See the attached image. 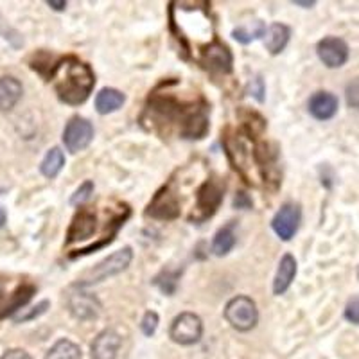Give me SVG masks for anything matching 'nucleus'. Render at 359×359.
Listing matches in <instances>:
<instances>
[{
    "label": "nucleus",
    "mask_w": 359,
    "mask_h": 359,
    "mask_svg": "<svg viewBox=\"0 0 359 359\" xmlns=\"http://www.w3.org/2000/svg\"><path fill=\"white\" fill-rule=\"evenodd\" d=\"M318 57L322 63L329 69H339L347 63L348 60V47L341 38L336 36H327L316 47Z\"/></svg>",
    "instance_id": "obj_9"
},
{
    "label": "nucleus",
    "mask_w": 359,
    "mask_h": 359,
    "mask_svg": "<svg viewBox=\"0 0 359 359\" xmlns=\"http://www.w3.org/2000/svg\"><path fill=\"white\" fill-rule=\"evenodd\" d=\"M293 4L302 6V8H311V6H314V2H313V0H311V2H302V0H294Z\"/></svg>",
    "instance_id": "obj_37"
},
{
    "label": "nucleus",
    "mask_w": 359,
    "mask_h": 359,
    "mask_svg": "<svg viewBox=\"0 0 359 359\" xmlns=\"http://www.w3.org/2000/svg\"><path fill=\"white\" fill-rule=\"evenodd\" d=\"M22 94H24V88L17 78H13V76L0 78V110H13L22 99Z\"/></svg>",
    "instance_id": "obj_16"
},
{
    "label": "nucleus",
    "mask_w": 359,
    "mask_h": 359,
    "mask_svg": "<svg viewBox=\"0 0 359 359\" xmlns=\"http://www.w3.org/2000/svg\"><path fill=\"white\" fill-rule=\"evenodd\" d=\"M178 278L180 271H162L153 282H155V286L158 287L162 293L172 294L176 291V287H178Z\"/></svg>",
    "instance_id": "obj_26"
},
{
    "label": "nucleus",
    "mask_w": 359,
    "mask_h": 359,
    "mask_svg": "<svg viewBox=\"0 0 359 359\" xmlns=\"http://www.w3.org/2000/svg\"><path fill=\"white\" fill-rule=\"evenodd\" d=\"M147 214L156 219H175L180 216V201L175 192L171 191V185H165L162 191L156 192L147 207Z\"/></svg>",
    "instance_id": "obj_10"
},
{
    "label": "nucleus",
    "mask_w": 359,
    "mask_h": 359,
    "mask_svg": "<svg viewBox=\"0 0 359 359\" xmlns=\"http://www.w3.org/2000/svg\"><path fill=\"white\" fill-rule=\"evenodd\" d=\"M208 131V117L205 114L203 108L192 111L184 123V126L180 128V135L185 139H203Z\"/></svg>",
    "instance_id": "obj_18"
},
{
    "label": "nucleus",
    "mask_w": 359,
    "mask_h": 359,
    "mask_svg": "<svg viewBox=\"0 0 359 359\" xmlns=\"http://www.w3.org/2000/svg\"><path fill=\"white\" fill-rule=\"evenodd\" d=\"M294 275H297V261H294V257L291 255V253H286V255L280 259V264H278L277 275H275L273 293L275 294L286 293V291L290 290Z\"/></svg>",
    "instance_id": "obj_17"
},
{
    "label": "nucleus",
    "mask_w": 359,
    "mask_h": 359,
    "mask_svg": "<svg viewBox=\"0 0 359 359\" xmlns=\"http://www.w3.org/2000/svg\"><path fill=\"white\" fill-rule=\"evenodd\" d=\"M47 307H49V300H43V302L38 304L36 307H33V309L29 311V313H20L17 316V322H29V320H34L38 318L40 314H43L45 311H47Z\"/></svg>",
    "instance_id": "obj_29"
},
{
    "label": "nucleus",
    "mask_w": 359,
    "mask_h": 359,
    "mask_svg": "<svg viewBox=\"0 0 359 359\" xmlns=\"http://www.w3.org/2000/svg\"><path fill=\"white\" fill-rule=\"evenodd\" d=\"M0 359H33V358H31L25 351H22V348H11V351L4 352Z\"/></svg>",
    "instance_id": "obj_33"
},
{
    "label": "nucleus",
    "mask_w": 359,
    "mask_h": 359,
    "mask_svg": "<svg viewBox=\"0 0 359 359\" xmlns=\"http://www.w3.org/2000/svg\"><path fill=\"white\" fill-rule=\"evenodd\" d=\"M33 293H34V287L33 286L20 287V290H18L17 293L13 294L11 302H9L8 306L4 307V311L0 313V316H9V314H13V313H15V311L22 309V307H24L25 304H27L29 300H31Z\"/></svg>",
    "instance_id": "obj_25"
},
{
    "label": "nucleus",
    "mask_w": 359,
    "mask_h": 359,
    "mask_svg": "<svg viewBox=\"0 0 359 359\" xmlns=\"http://www.w3.org/2000/svg\"><path fill=\"white\" fill-rule=\"evenodd\" d=\"M121 343V336L115 331H102L92 343V359H115Z\"/></svg>",
    "instance_id": "obj_15"
},
{
    "label": "nucleus",
    "mask_w": 359,
    "mask_h": 359,
    "mask_svg": "<svg viewBox=\"0 0 359 359\" xmlns=\"http://www.w3.org/2000/svg\"><path fill=\"white\" fill-rule=\"evenodd\" d=\"M169 18L171 29L176 34V40L182 43L185 53L191 56L201 57L208 45L216 41L214 38V24L208 15L205 2H171L169 6Z\"/></svg>",
    "instance_id": "obj_1"
},
{
    "label": "nucleus",
    "mask_w": 359,
    "mask_h": 359,
    "mask_svg": "<svg viewBox=\"0 0 359 359\" xmlns=\"http://www.w3.org/2000/svg\"><path fill=\"white\" fill-rule=\"evenodd\" d=\"M92 194H94V184L92 182H85L83 185H79V189L72 194V198H70V203L72 205H83L86 203V201L92 198Z\"/></svg>",
    "instance_id": "obj_27"
},
{
    "label": "nucleus",
    "mask_w": 359,
    "mask_h": 359,
    "mask_svg": "<svg viewBox=\"0 0 359 359\" xmlns=\"http://www.w3.org/2000/svg\"><path fill=\"white\" fill-rule=\"evenodd\" d=\"M69 309L78 320H95L101 311V304L97 298L90 293L76 291L69 297Z\"/></svg>",
    "instance_id": "obj_12"
},
{
    "label": "nucleus",
    "mask_w": 359,
    "mask_h": 359,
    "mask_svg": "<svg viewBox=\"0 0 359 359\" xmlns=\"http://www.w3.org/2000/svg\"><path fill=\"white\" fill-rule=\"evenodd\" d=\"M50 79L54 83L57 97L70 107L83 104L92 94V88L95 85L94 72L86 63L79 62L76 57H65L57 65H54Z\"/></svg>",
    "instance_id": "obj_2"
},
{
    "label": "nucleus",
    "mask_w": 359,
    "mask_h": 359,
    "mask_svg": "<svg viewBox=\"0 0 359 359\" xmlns=\"http://www.w3.org/2000/svg\"><path fill=\"white\" fill-rule=\"evenodd\" d=\"M156 327H158V314L155 311H147L144 314L142 323H140V329H142L144 336H153L156 331Z\"/></svg>",
    "instance_id": "obj_28"
},
{
    "label": "nucleus",
    "mask_w": 359,
    "mask_h": 359,
    "mask_svg": "<svg viewBox=\"0 0 359 359\" xmlns=\"http://www.w3.org/2000/svg\"><path fill=\"white\" fill-rule=\"evenodd\" d=\"M345 318L352 323H359V294L352 297L345 307Z\"/></svg>",
    "instance_id": "obj_30"
},
{
    "label": "nucleus",
    "mask_w": 359,
    "mask_h": 359,
    "mask_svg": "<svg viewBox=\"0 0 359 359\" xmlns=\"http://www.w3.org/2000/svg\"><path fill=\"white\" fill-rule=\"evenodd\" d=\"M290 27L284 24H273L266 33V49L271 54H278L286 49L290 41Z\"/></svg>",
    "instance_id": "obj_20"
},
{
    "label": "nucleus",
    "mask_w": 359,
    "mask_h": 359,
    "mask_svg": "<svg viewBox=\"0 0 359 359\" xmlns=\"http://www.w3.org/2000/svg\"><path fill=\"white\" fill-rule=\"evenodd\" d=\"M203 334V323L194 313H182L176 316L169 329V336L178 345H194Z\"/></svg>",
    "instance_id": "obj_6"
},
{
    "label": "nucleus",
    "mask_w": 359,
    "mask_h": 359,
    "mask_svg": "<svg viewBox=\"0 0 359 359\" xmlns=\"http://www.w3.org/2000/svg\"><path fill=\"white\" fill-rule=\"evenodd\" d=\"M126 95L117 88H102L95 97V110L101 115L114 114L118 108H123Z\"/></svg>",
    "instance_id": "obj_19"
},
{
    "label": "nucleus",
    "mask_w": 359,
    "mask_h": 359,
    "mask_svg": "<svg viewBox=\"0 0 359 359\" xmlns=\"http://www.w3.org/2000/svg\"><path fill=\"white\" fill-rule=\"evenodd\" d=\"M236 223H229L226 226L217 230V233L214 236L212 252L216 253L217 257H223L229 252H232V248L236 246Z\"/></svg>",
    "instance_id": "obj_21"
},
{
    "label": "nucleus",
    "mask_w": 359,
    "mask_h": 359,
    "mask_svg": "<svg viewBox=\"0 0 359 359\" xmlns=\"http://www.w3.org/2000/svg\"><path fill=\"white\" fill-rule=\"evenodd\" d=\"M345 94H347L348 107L359 108V79H354L352 83H348Z\"/></svg>",
    "instance_id": "obj_31"
},
{
    "label": "nucleus",
    "mask_w": 359,
    "mask_h": 359,
    "mask_svg": "<svg viewBox=\"0 0 359 359\" xmlns=\"http://www.w3.org/2000/svg\"><path fill=\"white\" fill-rule=\"evenodd\" d=\"M131 259H133V252H131L130 246H124V248L117 250L115 253H111L110 257H107L104 261L99 262V264L83 278V282H79L78 286H90V284L107 280V278L121 273V271H124V269L130 266Z\"/></svg>",
    "instance_id": "obj_5"
},
{
    "label": "nucleus",
    "mask_w": 359,
    "mask_h": 359,
    "mask_svg": "<svg viewBox=\"0 0 359 359\" xmlns=\"http://www.w3.org/2000/svg\"><path fill=\"white\" fill-rule=\"evenodd\" d=\"M233 207L236 208H252V200L248 198V194L245 192H239L233 200Z\"/></svg>",
    "instance_id": "obj_34"
},
{
    "label": "nucleus",
    "mask_w": 359,
    "mask_h": 359,
    "mask_svg": "<svg viewBox=\"0 0 359 359\" xmlns=\"http://www.w3.org/2000/svg\"><path fill=\"white\" fill-rule=\"evenodd\" d=\"M45 359H81V348L70 339H60L49 348Z\"/></svg>",
    "instance_id": "obj_24"
},
{
    "label": "nucleus",
    "mask_w": 359,
    "mask_h": 359,
    "mask_svg": "<svg viewBox=\"0 0 359 359\" xmlns=\"http://www.w3.org/2000/svg\"><path fill=\"white\" fill-rule=\"evenodd\" d=\"M223 185L216 178L207 180L200 187V191H198L196 205H194V210H192L189 219L192 223H203L208 217H212L217 207L221 205V201H223Z\"/></svg>",
    "instance_id": "obj_3"
},
{
    "label": "nucleus",
    "mask_w": 359,
    "mask_h": 359,
    "mask_svg": "<svg viewBox=\"0 0 359 359\" xmlns=\"http://www.w3.org/2000/svg\"><path fill=\"white\" fill-rule=\"evenodd\" d=\"M47 6L56 9V11H63V9L67 8V2L65 0H60V2H56V0H47Z\"/></svg>",
    "instance_id": "obj_35"
},
{
    "label": "nucleus",
    "mask_w": 359,
    "mask_h": 359,
    "mask_svg": "<svg viewBox=\"0 0 359 359\" xmlns=\"http://www.w3.org/2000/svg\"><path fill=\"white\" fill-rule=\"evenodd\" d=\"M224 318L237 331H252L253 327L257 325L259 320L257 306H255L252 298L236 297L224 307Z\"/></svg>",
    "instance_id": "obj_4"
},
{
    "label": "nucleus",
    "mask_w": 359,
    "mask_h": 359,
    "mask_svg": "<svg viewBox=\"0 0 359 359\" xmlns=\"http://www.w3.org/2000/svg\"><path fill=\"white\" fill-rule=\"evenodd\" d=\"M358 277H359V269H358Z\"/></svg>",
    "instance_id": "obj_39"
},
{
    "label": "nucleus",
    "mask_w": 359,
    "mask_h": 359,
    "mask_svg": "<svg viewBox=\"0 0 359 359\" xmlns=\"http://www.w3.org/2000/svg\"><path fill=\"white\" fill-rule=\"evenodd\" d=\"M338 111V97L331 92H316L309 99V114L318 121H329Z\"/></svg>",
    "instance_id": "obj_14"
},
{
    "label": "nucleus",
    "mask_w": 359,
    "mask_h": 359,
    "mask_svg": "<svg viewBox=\"0 0 359 359\" xmlns=\"http://www.w3.org/2000/svg\"><path fill=\"white\" fill-rule=\"evenodd\" d=\"M6 221H8V214H6L4 208H0V230L4 229Z\"/></svg>",
    "instance_id": "obj_36"
},
{
    "label": "nucleus",
    "mask_w": 359,
    "mask_h": 359,
    "mask_svg": "<svg viewBox=\"0 0 359 359\" xmlns=\"http://www.w3.org/2000/svg\"><path fill=\"white\" fill-rule=\"evenodd\" d=\"M264 34H266V25L262 24L261 20H253V22H248V24L239 25V27L233 29L232 36L236 38L239 43L248 45V43H252L253 40H257V38L264 36Z\"/></svg>",
    "instance_id": "obj_23"
},
{
    "label": "nucleus",
    "mask_w": 359,
    "mask_h": 359,
    "mask_svg": "<svg viewBox=\"0 0 359 359\" xmlns=\"http://www.w3.org/2000/svg\"><path fill=\"white\" fill-rule=\"evenodd\" d=\"M95 214L86 210V208H81L76 216H74L72 223H70L69 233H67V243L72 245L76 241H83V239H88V237L94 236L95 232Z\"/></svg>",
    "instance_id": "obj_13"
},
{
    "label": "nucleus",
    "mask_w": 359,
    "mask_h": 359,
    "mask_svg": "<svg viewBox=\"0 0 359 359\" xmlns=\"http://www.w3.org/2000/svg\"><path fill=\"white\" fill-rule=\"evenodd\" d=\"M65 165V155L60 147H53L47 151V155L43 156L40 163V172L45 176V178H56L60 175V171Z\"/></svg>",
    "instance_id": "obj_22"
},
{
    "label": "nucleus",
    "mask_w": 359,
    "mask_h": 359,
    "mask_svg": "<svg viewBox=\"0 0 359 359\" xmlns=\"http://www.w3.org/2000/svg\"><path fill=\"white\" fill-rule=\"evenodd\" d=\"M2 192H4V189H2V187H0V194H2Z\"/></svg>",
    "instance_id": "obj_38"
},
{
    "label": "nucleus",
    "mask_w": 359,
    "mask_h": 359,
    "mask_svg": "<svg viewBox=\"0 0 359 359\" xmlns=\"http://www.w3.org/2000/svg\"><path fill=\"white\" fill-rule=\"evenodd\" d=\"M200 62L203 63L207 69L217 70V72L221 74L232 72V53H230L226 45H223L217 40L205 49V53L201 54L200 57Z\"/></svg>",
    "instance_id": "obj_11"
},
{
    "label": "nucleus",
    "mask_w": 359,
    "mask_h": 359,
    "mask_svg": "<svg viewBox=\"0 0 359 359\" xmlns=\"http://www.w3.org/2000/svg\"><path fill=\"white\" fill-rule=\"evenodd\" d=\"M94 139V126L83 117H72L63 130V144L70 153L86 149Z\"/></svg>",
    "instance_id": "obj_7"
},
{
    "label": "nucleus",
    "mask_w": 359,
    "mask_h": 359,
    "mask_svg": "<svg viewBox=\"0 0 359 359\" xmlns=\"http://www.w3.org/2000/svg\"><path fill=\"white\" fill-rule=\"evenodd\" d=\"M248 92H250V95H253V97L257 99L259 102L264 101V81H262L261 76H257L255 79H252V83H250V86H248Z\"/></svg>",
    "instance_id": "obj_32"
},
{
    "label": "nucleus",
    "mask_w": 359,
    "mask_h": 359,
    "mask_svg": "<svg viewBox=\"0 0 359 359\" xmlns=\"http://www.w3.org/2000/svg\"><path fill=\"white\" fill-rule=\"evenodd\" d=\"M300 219H302L300 207L294 203H286L282 205L280 210L275 214L273 221H271V229L282 241H290L291 237H294V233H297L298 226H300Z\"/></svg>",
    "instance_id": "obj_8"
}]
</instances>
